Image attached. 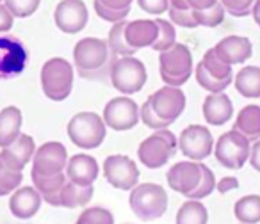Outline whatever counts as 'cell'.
I'll list each match as a JSON object with an SVG mask.
<instances>
[{
    "instance_id": "obj_15",
    "label": "cell",
    "mask_w": 260,
    "mask_h": 224,
    "mask_svg": "<svg viewBox=\"0 0 260 224\" xmlns=\"http://www.w3.org/2000/svg\"><path fill=\"white\" fill-rule=\"evenodd\" d=\"M89 22V11L82 0H61L54 9V23L64 34H79Z\"/></svg>"
},
{
    "instance_id": "obj_30",
    "label": "cell",
    "mask_w": 260,
    "mask_h": 224,
    "mask_svg": "<svg viewBox=\"0 0 260 224\" xmlns=\"http://www.w3.org/2000/svg\"><path fill=\"white\" fill-rule=\"evenodd\" d=\"M209 212L202 201L187 199L177 212V224H207Z\"/></svg>"
},
{
    "instance_id": "obj_43",
    "label": "cell",
    "mask_w": 260,
    "mask_h": 224,
    "mask_svg": "<svg viewBox=\"0 0 260 224\" xmlns=\"http://www.w3.org/2000/svg\"><path fill=\"white\" fill-rule=\"evenodd\" d=\"M13 22H15V16L9 13L4 4H0V34L9 32L13 29Z\"/></svg>"
},
{
    "instance_id": "obj_14",
    "label": "cell",
    "mask_w": 260,
    "mask_h": 224,
    "mask_svg": "<svg viewBox=\"0 0 260 224\" xmlns=\"http://www.w3.org/2000/svg\"><path fill=\"white\" fill-rule=\"evenodd\" d=\"M29 61L27 48L18 38L0 36V79H16L23 73Z\"/></svg>"
},
{
    "instance_id": "obj_4",
    "label": "cell",
    "mask_w": 260,
    "mask_h": 224,
    "mask_svg": "<svg viewBox=\"0 0 260 224\" xmlns=\"http://www.w3.org/2000/svg\"><path fill=\"white\" fill-rule=\"evenodd\" d=\"M159 71L160 79L166 86L182 87L191 75L194 73L192 54L187 45L175 43L171 48L160 52L159 55Z\"/></svg>"
},
{
    "instance_id": "obj_41",
    "label": "cell",
    "mask_w": 260,
    "mask_h": 224,
    "mask_svg": "<svg viewBox=\"0 0 260 224\" xmlns=\"http://www.w3.org/2000/svg\"><path fill=\"white\" fill-rule=\"evenodd\" d=\"M168 15H170V22L175 27H182V29H196L198 23H196L194 16H192V9H168Z\"/></svg>"
},
{
    "instance_id": "obj_40",
    "label": "cell",
    "mask_w": 260,
    "mask_h": 224,
    "mask_svg": "<svg viewBox=\"0 0 260 224\" xmlns=\"http://www.w3.org/2000/svg\"><path fill=\"white\" fill-rule=\"evenodd\" d=\"M219 2L226 11V15L235 16V18H244V16L251 15L256 0H219Z\"/></svg>"
},
{
    "instance_id": "obj_5",
    "label": "cell",
    "mask_w": 260,
    "mask_h": 224,
    "mask_svg": "<svg viewBox=\"0 0 260 224\" xmlns=\"http://www.w3.org/2000/svg\"><path fill=\"white\" fill-rule=\"evenodd\" d=\"M70 141L82 150H94L105 141L107 125L96 112H79L68 121Z\"/></svg>"
},
{
    "instance_id": "obj_20",
    "label": "cell",
    "mask_w": 260,
    "mask_h": 224,
    "mask_svg": "<svg viewBox=\"0 0 260 224\" xmlns=\"http://www.w3.org/2000/svg\"><path fill=\"white\" fill-rule=\"evenodd\" d=\"M216 55L224 64H242L253 55V45L244 36H226L214 47Z\"/></svg>"
},
{
    "instance_id": "obj_16",
    "label": "cell",
    "mask_w": 260,
    "mask_h": 224,
    "mask_svg": "<svg viewBox=\"0 0 260 224\" xmlns=\"http://www.w3.org/2000/svg\"><path fill=\"white\" fill-rule=\"evenodd\" d=\"M166 180H168V185H170L175 192L189 198V196L196 191L200 180H202V167H200V162H194V160H182V162H177L166 173Z\"/></svg>"
},
{
    "instance_id": "obj_17",
    "label": "cell",
    "mask_w": 260,
    "mask_h": 224,
    "mask_svg": "<svg viewBox=\"0 0 260 224\" xmlns=\"http://www.w3.org/2000/svg\"><path fill=\"white\" fill-rule=\"evenodd\" d=\"M34 153H36V142L29 134H20L13 144L0 148V160L13 171L22 173L23 167L32 160Z\"/></svg>"
},
{
    "instance_id": "obj_44",
    "label": "cell",
    "mask_w": 260,
    "mask_h": 224,
    "mask_svg": "<svg viewBox=\"0 0 260 224\" xmlns=\"http://www.w3.org/2000/svg\"><path fill=\"white\" fill-rule=\"evenodd\" d=\"M235 189H239L237 176H223L219 181H216V191L219 194H226V192L235 191Z\"/></svg>"
},
{
    "instance_id": "obj_42",
    "label": "cell",
    "mask_w": 260,
    "mask_h": 224,
    "mask_svg": "<svg viewBox=\"0 0 260 224\" xmlns=\"http://www.w3.org/2000/svg\"><path fill=\"white\" fill-rule=\"evenodd\" d=\"M138 6L145 13L152 16H159L162 13H168L170 9V0H138Z\"/></svg>"
},
{
    "instance_id": "obj_9",
    "label": "cell",
    "mask_w": 260,
    "mask_h": 224,
    "mask_svg": "<svg viewBox=\"0 0 260 224\" xmlns=\"http://www.w3.org/2000/svg\"><path fill=\"white\" fill-rule=\"evenodd\" d=\"M146 103L150 105L152 112L155 114L157 120L162 123V127L168 128L182 116L187 100H185V94L180 87L166 86L150 94Z\"/></svg>"
},
{
    "instance_id": "obj_22",
    "label": "cell",
    "mask_w": 260,
    "mask_h": 224,
    "mask_svg": "<svg viewBox=\"0 0 260 224\" xmlns=\"http://www.w3.org/2000/svg\"><path fill=\"white\" fill-rule=\"evenodd\" d=\"M203 118L212 127H223L234 116V103L224 93H210L203 100Z\"/></svg>"
},
{
    "instance_id": "obj_37",
    "label": "cell",
    "mask_w": 260,
    "mask_h": 224,
    "mask_svg": "<svg viewBox=\"0 0 260 224\" xmlns=\"http://www.w3.org/2000/svg\"><path fill=\"white\" fill-rule=\"evenodd\" d=\"M200 167H202V180H200L196 191L192 192L187 199H196V201H202V199H205L207 196H210L214 191H216V176H214L212 169H210V167H207L203 162H200Z\"/></svg>"
},
{
    "instance_id": "obj_6",
    "label": "cell",
    "mask_w": 260,
    "mask_h": 224,
    "mask_svg": "<svg viewBox=\"0 0 260 224\" xmlns=\"http://www.w3.org/2000/svg\"><path fill=\"white\" fill-rule=\"evenodd\" d=\"M109 79L114 89H118L123 96L136 94L145 87L148 80V71L143 61L136 59L134 55L126 57H114L109 71Z\"/></svg>"
},
{
    "instance_id": "obj_2",
    "label": "cell",
    "mask_w": 260,
    "mask_h": 224,
    "mask_svg": "<svg viewBox=\"0 0 260 224\" xmlns=\"http://www.w3.org/2000/svg\"><path fill=\"white\" fill-rule=\"evenodd\" d=\"M75 71L70 61L62 57H52L41 66V89L52 101H64L72 94Z\"/></svg>"
},
{
    "instance_id": "obj_13",
    "label": "cell",
    "mask_w": 260,
    "mask_h": 224,
    "mask_svg": "<svg viewBox=\"0 0 260 224\" xmlns=\"http://www.w3.org/2000/svg\"><path fill=\"white\" fill-rule=\"evenodd\" d=\"M104 178L119 191H132L139 183L138 164L126 155H109L104 160Z\"/></svg>"
},
{
    "instance_id": "obj_48",
    "label": "cell",
    "mask_w": 260,
    "mask_h": 224,
    "mask_svg": "<svg viewBox=\"0 0 260 224\" xmlns=\"http://www.w3.org/2000/svg\"><path fill=\"white\" fill-rule=\"evenodd\" d=\"M0 4H4V0H0Z\"/></svg>"
},
{
    "instance_id": "obj_3",
    "label": "cell",
    "mask_w": 260,
    "mask_h": 224,
    "mask_svg": "<svg viewBox=\"0 0 260 224\" xmlns=\"http://www.w3.org/2000/svg\"><path fill=\"white\" fill-rule=\"evenodd\" d=\"M128 205L138 219L157 220L168 210V192L159 183H138L130 191Z\"/></svg>"
},
{
    "instance_id": "obj_12",
    "label": "cell",
    "mask_w": 260,
    "mask_h": 224,
    "mask_svg": "<svg viewBox=\"0 0 260 224\" xmlns=\"http://www.w3.org/2000/svg\"><path fill=\"white\" fill-rule=\"evenodd\" d=\"M104 118L107 128L114 132H126L139 123V105L128 96H118L107 101L104 108Z\"/></svg>"
},
{
    "instance_id": "obj_7",
    "label": "cell",
    "mask_w": 260,
    "mask_h": 224,
    "mask_svg": "<svg viewBox=\"0 0 260 224\" xmlns=\"http://www.w3.org/2000/svg\"><path fill=\"white\" fill-rule=\"evenodd\" d=\"M178 148V139L175 134L168 128L162 130H153L150 137L139 144L138 148V159L148 169H159L166 166L170 159H173Z\"/></svg>"
},
{
    "instance_id": "obj_46",
    "label": "cell",
    "mask_w": 260,
    "mask_h": 224,
    "mask_svg": "<svg viewBox=\"0 0 260 224\" xmlns=\"http://www.w3.org/2000/svg\"><path fill=\"white\" fill-rule=\"evenodd\" d=\"M219 0H187V4L194 11H202V9H209L212 6H216Z\"/></svg>"
},
{
    "instance_id": "obj_25",
    "label": "cell",
    "mask_w": 260,
    "mask_h": 224,
    "mask_svg": "<svg viewBox=\"0 0 260 224\" xmlns=\"http://www.w3.org/2000/svg\"><path fill=\"white\" fill-rule=\"evenodd\" d=\"M234 84L241 96L248 98V100L260 98V68L258 66H244L241 71H237Z\"/></svg>"
},
{
    "instance_id": "obj_26",
    "label": "cell",
    "mask_w": 260,
    "mask_h": 224,
    "mask_svg": "<svg viewBox=\"0 0 260 224\" xmlns=\"http://www.w3.org/2000/svg\"><path fill=\"white\" fill-rule=\"evenodd\" d=\"M32 178V185L38 189L41 194L43 201L50 206H59V194L64 183L68 181L66 173L57 174V176H30Z\"/></svg>"
},
{
    "instance_id": "obj_31",
    "label": "cell",
    "mask_w": 260,
    "mask_h": 224,
    "mask_svg": "<svg viewBox=\"0 0 260 224\" xmlns=\"http://www.w3.org/2000/svg\"><path fill=\"white\" fill-rule=\"evenodd\" d=\"M125 27H126V20L118 23H112L111 30H109V36H107V45H109V50L112 52V55L116 57H126V55H136L134 48L130 47L125 40Z\"/></svg>"
},
{
    "instance_id": "obj_28",
    "label": "cell",
    "mask_w": 260,
    "mask_h": 224,
    "mask_svg": "<svg viewBox=\"0 0 260 224\" xmlns=\"http://www.w3.org/2000/svg\"><path fill=\"white\" fill-rule=\"evenodd\" d=\"M93 185H77L73 181H66L64 187L61 189L59 194V206L62 208H79V206H86L93 198Z\"/></svg>"
},
{
    "instance_id": "obj_33",
    "label": "cell",
    "mask_w": 260,
    "mask_h": 224,
    "mask_svg": "<svg viewBox=\"0 0 260 224\" xmlns=\"http://www.w3.org/2000/svg\"><path fill=\"white\" fill-rule=\"evenodd\" d=\"M200 62H202L203 68H205L212 77H216V79H219V80L234 79V75H232V73H234V71H232V66L230 64H224V62L216 55L214 48L207 50L205 55H203V59Z\"/></svg>"
},
{
    "instance_id": "obj_45",
    "label": "cell",
    "mask_w": 260,
    "mask_h": 224,
    "mask_svg": "<svg viewBox=\"0 0 260 224\" xmlns=\"http://www.w3.org/2000/svg\"><path fill=\"white\" fill-rule=\"evenodd\" d=\"M248 162L251 164L253 169L260 173V139L251 144V153H249V160H248Z\"/></svg>"
},
{
    "instance_id": "obj_19",
    "label": "cell",
    "mask_w": 260,
    "mask_h": 224,
    "mask_svg": "<svg viewBox=\"0 0 260 224\" xmlns=\"http://www.w3.org/2000/svg\"><path fill=\"white\" fill-rule=\"evenodd\" d=\"M64 173L68 181L87 187V185H93L94 180L98 178L100 166H98L94 157L87 155V153H77V155L68 159Z\"/></svg>"
},
{
    "instance_id": "obj_24",
    "label": "cell",
    "mask_w": 260,
    "mask_h": 224,
    "mask_svg": "<svg viewBox=\"0 0 260 224\" xmlns=\"http://www.w3.org/2000/svg\"><path fill=\"white\" fill-rule=\"evenodd\" d=\"M234 130L241 132L249 142H255L260 139V105L249 103L242 107L237 114Z\"/></svg>"
},
{
    "instance_id": "obj_29",
    "label": "cell",
    "mask_w": 260,
    "mask_h": 224,
    "mask_svg": "<svg viewBox=\"0 0 260 224\" xmlns=\"http://www.w3.org/2000/svg\"><path fill=\"white\" fill-rule=\"evenodd\" d=\"M234 213L241 224L260 222V196L248 194L237 199L234 205Z\"/></svg>"
},
{
    "instance_id": "obj_8",
    "label": "cell",
    "mask_w": 260,
    "mask_h": 224,
    "mask_svg": "<svg viewBox=\"0 0 260 224\" xmlns=\"http://www.w3.org/2000/svg\"><path fill=\"white\" fill-rule=\"evenodd\" d=\"M249 153H251V142L234 128L230 132H224L214 142V157L226 169L237 171L244 167V164L249 160Z\"/></svg>"
},
{
    "instance_id": "obj_38",
    "label": "cell",
    "mask_w": 260,
    "mask_h": 224,
    "mask_svg": "<svg viewBox=\"0 0 260 224\" xmlns=\"http://www.w3.org/2000/svg\"><path fill=\"white\" fill-rule=\"evenodd\" d=\"M75 224H114V217L104 206H89L80 213Z\"/></svg>"
},
{
    "instance_id": "obj_10",
    "label": "cell",
    "mask_w": 260,
    "mask_h": 224,
    "mask_svg": "<svg viewBox=\"0 0 260 224\" xmlns=\"http://www.w3.org/2000/svg\"><path fill=\"white\" fill-rule=\"evenodd\" d=\"M68 152L64 144L57 141H50L36 148L32 157V173L30 176H57L66 171Z\"/></svg>"
},
{
    "instance_id": "obj_23",
    "label": "cell",
    "mask_w": 260,
    "mask_h": 224,
    "mask_svg": "<svg viewBox=\"0 0 260 224\" xmlns=\"http://www.w3.org/2000/svg\"><path fill=\"white\" fill-rule=\"evenodd\" d=\"M23 116L22 110L15 105L2 108L0 110V148L13 144L22 134Z\"/></svg>"
},
{
    "instance_id": "obj_34",
    "label": "cell",
    "mask_w": 260,
    "mask_h": 224,
    "mask_svg": "<svg viewBox=\"0 0 260 224\" xmlns=\"http://www.w3.org/2000/svg\"><path fill=\"white\" fill-rule=\"evenodd\" d=\"M155 22H157V27H159V36H157V41L153 43L152 50L160 54V52L168 50V48H171L177 43V29H175V25L170 20L157 18Z\"/></svg>"
},
{
    "instance_id": "obj_1",
    "label": "cell",
    "mask_w": 260,
    "mask_h": 224,
    "mask_svg": "<svg viewBox=\"0 0 260 224\" xmlns=\"http://www.w3.org/2000/svg\"><path fill=\"white\" fill-rule=\"evenodd\" d=\"M116 55L109 50L107 41L100 38H82L73 47V64L75 71L87 80L109 79L111 64Z\"/></svg>"
},
{
    "instance_id": "obj_36",
    "label": "cell",
    "mask_w": 260,
    "mask_h": 224,
    "mask_svg": "<svg viewBox=\"0 0 260 224\" xmlns=\"http://www.w3.org/2000/svg\"><path fill=\"white\" fill-rule=\"evenodd\" d=\"M22 181H23V173L9 169V167L0 160V198H2V196L13 194V192L22 185Z\"/></svg>"
},
{
    "instance_id": "obj_39",
    "label": "cell",
    "mask_w": 260,
    "mask_h": 224,
    "mask_svg": "<svg viewBox=\"0 0 260 224\" xmlns=\"http://www.w3.org/2000/svg\"><path fill=\"white\" fill-rule=\"evenodd\" d=\"M41 0H4V6L15 18H29L40 8Z\"/></svg>"
},
{
    "instance_id": "obj_32",
    "label": "cell",
    "mask_w": 260,
    "mask_h": 224,
    "mask_svg": "<svg viewBox=\"0 0 260 224\" xmlns=\"http://www.w3.org/2000/svg\"><path fill=\"white\" fill-rule=\"evenodd\" d=\"M194 77H196V82L202 89L209 91V93H224L226 87H230L232 80L234 79H228V80H219L216 77H212L205 68H203L202 62H198L194 68Z\"/></svg>"
},
{
    "instance_id": "obj_21",
    "label": "cell",
    "mask_w": 260,
    "mask_h": 224,
    "mask_svg": "<svg viewBox=\"0 0 260 224\" xmlns=\"http://www.w3.org/2000/svg\"><path fill=\"white\" fill-rule=\"evenodd\" d=\"M159 36V27L155 20H132L126 22L125 40L134 50L152 48Z\"/></svg>"
},
{
    "instance_id": "obj_27",
    "label": "cell",
    "mask_w": 260,
    "mask_h": 224,
    "mask_svg": "<svg viewBox=\"0 0 260 224\" xmlns=\"http://www.w3.org/2000/svg\"><path fill=\"white\" fill-rule=\"evenodd\" d=\"M134 0H94V11L104 22L118 23L130 15Z\"/></svg>"
},
{
    "instance_id": "obj_35",
    "label": "cell",
    "mask_w": 260,
    "mask_h": 224,
    "mask_svg": "<svg viewBox=\"0 0 260 224\" xmlns=\"http://www.w3.org/2000/svg\"><path fill=\"white\" fill-rule=\"evenodd\" d=\"M192 16H194L198 27L214 29V27L223 23L224 16H226V11H224V8L221 6V2H217L216 6H212V8H209V9H202V11H194V9H192Z\"/></svg>"
},
{
    "instance_id": "obj_47",
    "label": "cell",
    "mask_w": 260,
    "mask_h": 224,
    "mask_svg": "<svg viewBox=\"0 0 260 224\" xmlns=\"http://www.w3.org/2000/svg\"><path fill=\"white\" fill-rule=\"evenodd\" d=\"M251 16L255 20V23L260 27V0H256L255 6H253V11H251Z\"/></svg>"
},
{
    "instance_id": "obj_11",
    "label": "cell",
    "mask_w": 260,
    "mask_h": 224,
    "mask_svg": "<svg viewBox=\"0 0 260 224\" xmlns=\"http://www.w3.org/2000/svg\"><path fill=\"white\" fill-rule=\"evenodd\" d=\"M178 148L187 160L203 162L214 153V137L207 127L189 125L178 137Z\"/></svg>"
},
{
    "instance_id": "obj_18",
    "label": "cell",
    "mask_w": 260,
    "mask_h": 224,
    "mask_svg": "<svg viewBox=\"0 0 260 224\" xmlns=\"http://www.w3.org/2000/svg\"><path fill=\"white\" fill-rule=\"evenodd\" d=\"M41 203H43V198H41V194L34 185L32 187L30 185H25V187L20 185L9 198V210H11V213L16 219L27 220L32 219L40 212Z\"/></svg>"
}]
</instances>
